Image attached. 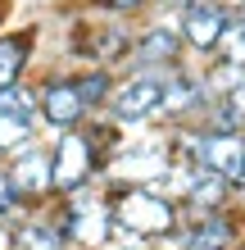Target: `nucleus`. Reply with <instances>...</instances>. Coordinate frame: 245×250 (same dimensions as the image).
<instances>
[{
	"instance_id": "f257e3e1",
	"label": "nucleus",
	"mask_w": 245,
	"mask_h": 250,
	"mask_svg": "<svg viewBox=\"0 0 245 250\" xmlns=\"http://www.w3.org/2000/svg\"><path fill=\"white\" fill-rule=\"evenodd\" d=\"M105 205L113 218V237H123V241L146 246V241L177 237V228H182V205L154 187H141V182H109Z\"/></svg>"
},
{
	"instance_id": "f03ea898",
	"label": "nucleus",
	"mask_w": 245,
	"mask_h": 250,
	"mask_svg": "<svg viewBox=\"0 0 245 250\" xmlns=\"http://www.w3.org/2000/svg\"><path fill=\"white\" fill-rule=\"evenodd\" d=\"M109 155H113V123L86 119L73 132H55V141H50V187H55V196H73L82 187H95L105 178Z\"/></svg>"
},
{
	"instance_id": "7ed1b4c3",
	"label": "nucleus",
	"mask_w": 245,
	"mask_h": 250,
	"mask_svg": "<svg viewBox=\"0 0 245 250\" xmlns=\"http://www.w3.org/2000/svg\"><path fill=\"white\" fill-rule=\"evenodd\" d=\"M159 105H164V73H127L113 82L105 114L113 127H136V123L159 119Z\"/></svg>"
},
{
	"instance_id": "20e7f679",
	"label": "nucleus",
	"mask_w": 245,
	"mask_h": 250,
	"mask_svg": "<svg viewBox=\"0 0 245 250\" xmlns=\"http://www.w3.org/2000/svg\"><path fill=\"white\" fill-rule=\"evenodd\" d=\"M91 119V109L82 105L77 86H73V73H46L37 82V123L50 127V132H73Z\"/></svg>"
},
{
	"instance_id": "39448f33",
	"label": "nucleus",
	"mask_w": 245,
	"mask_h": 250,
	"mask_svg": "<svg viewBox=\"0 0 245 250\" xmlns=\"http://www.w3.org/2000/svg\"><path fill=\"white\" fill-rule=\"evenodd\" d=\"M182 37H177V19H159V23H141L136 41L127 50V73H168L172 64H182Z\"/></svg>"
},
{
	"instance_id": "423d86ee",
	"label": "nucleus",
	"mask_w": 245,
	"mask_h": 250,
	"mask_svg": "<svg viewBox=\"0 0 245 250\" xmlns=\"http://www.w3.org/2000/svg\"><path fill=\"white\" fill-rule=\"evenodd\" d=\"M172 19H177L182 46L209 60L213 46H218L223 32H227V23H232V5H227V0H191V5H182Z\"/></svg>"
},
{
	"instance_id": "0eeeda50",
	"label": "nucleus",
	"mask_w": 245,
	"mask_h": 250,
	"mask_svg": "<svg viewBox=\"0 0 245 250\" xmlns=\"http://www.w3.org/2000/svg\"><path fill=\"white\" fill-rule=\"evenodd\" d=\"M195 164L218 173L232 191H245V132L195 127Z\"/></svg>"
},
{
	"instance_id": "6e6552de",
	"label": "nucleus",
	"mask_w": 245,
	"mask_h": 250,
	"mask_svg": "<svg viewBox=\"0 0 245 250\" xmlns=\"http://www.w3.org/2000/svg\"><path fill=\"white\" fill-rule=\"evenodd\" d=\"M213 100L205 73L186 68V64H172L164 73V105H159V119L168 114L172 123H195L200 114H205V105Z\"/></svg>"
},
{
	"instance_id": "1a4fd4ad",
	"label": "nucleus",
	"mask_w": 245,
	"mask_h": 250,
	"mask_svg": "<svg viewBox=\"0 0 245 250\" xmlns=\"http://www.w3.org/2000/svg\"><path fill=\"white\" fill-rule=\"evenodd\" d=\"M0 164L9 168V178H14V187H19V196L32 205H46V200H55V187H50V146L46 141H32V146H23V150H14L9 159H0Z\"/></svg>"
},
{
	"instance_id": "9d476101",
	"label": "nucleus",
	"mask_w": 245,
	"mask_h": 250,
	"mask_svg": "<svg viewBox=\"0 0 245 250\" xmlns=\"http://www.w3.org/2000/svg\"><path fill=\"white\" fill-rule=\"evenodd\" d=\"M136 41L132 23H82L77 27V55L95 68H118L127 64V50Z\"/></svg>"
},
{
	"instance_id": "9b49d317",
	"label": "nucleus",
	"mask_w": 245,
	"mask_h": 250,
	"mask_svg": "<svg viewBox=\"0 0 245 250\" xmlns=\"http://www.w3.org/2000/svg\"><path fill=\"white\" fill-rule=\"evenodd\" d=\"M0 246L5 250H73L68 237L59 232V223H55V214H50V200L27 209L23 218H14L9 228H0Z\"/></svg>"
},
{
	"instance_id": "f8f14e48",
	"label": "nucleus",
	"mask_w": 245,
	"mask_h": 250,
	"mask_svg": "<svg viewBox=\"0 0 245 250\" xmlns=\"http://www.w3.org/2000/svg\"><path fill=\"white\" fill-rule=\"evenodd\" d=\"M172 241H182V250H236L241 228H236V218L227 209H218V214H205V218L182 223Z\"/></svg>"
},
{
	"instance_id": "ddd939ff",
	"label": "nucleus",
	"mask_w": 245,
	"mask_h": 250,
	"mask_svg": "<svg viewBox=\"0 0 245 250\" xmlns=\"http://www.w3.org/2000/svg\"><path fill=\"white\" fill-rule=\"evenodd\" d=\"M37 60V27H0V86L23 82Z\"/></svg>"
},
{
	"instance_id": "4468645a",
	"label": "nucleus",
	"mask_w": 245,
	"mask_h": 250,
	"mask_svg": "<svg viewBox=\"0 0 245 250\" xmlns=\"http://www.w3.org/2000/svg\"><path fill=\"white\" fill-rule=\"evenodd\" d=\"M113 68H95V64H86V68H77L73 73V86H77V96H82V105L86 109H105V100H109V91H113Z\"/></svg>"
},
{
	"instance_id": "2eb2a0df",
	"label": "nucleus",
	"mask_w": 245,
	"mask_h": 250,
	"mask_svg": "<svg viewBox=\"0 0 245 250\" xmlns=\"http://www.w3.org/2000/svg\"><path fill=\"white\" fill-rule=\"evenodd\" d=\"M37 137H41V123H37V119H23V114L0 109V159H9L14 150L32 146Z\"/></svg>"
},
{
	"instance_id": "dca6fc26",
	"label": "nucleus",
	"mask_w": 245,
	"mask_h": 250,
	"mask_svg": "<svg viewBox=\"0 0 245 250\" xmlns=\"http://www.w3.org/2000/svg\"><path fill=\"white\" fill-rule=\"evenodd\" d=\"M209 60L213 64H227V68H245V14L232 9V23H227V32H223L218 46H213Z\"/></svg>"
},
{
	"instance_id": "f3484780",
	"label": "nucleus",
	"mask_w": 245,
	"mask_h": 250,
	"mask_svg": "<svg viewBox=\"0 0 245 250\" xmlns=\"http://www.w3.org/2000/svg\"><path fill=\"white\" fill-rule=\"evenodd\" d=\"M27 209H32V205H27L23 196H19V187H14V178H9V168L0 164V223H14V218H23Z\"/></svg>"
},
{
	"instance_id": "a211bd4d",
	"label": "nucleus",
	"mask_w": 245,
	"mask_h": 250,
	"mask_svg": "<svg viewBox=\"0 0 245 250\" xmlns=\"http://www.w3.org/2000/svg\"><path fill=\"white\" fill-rule=\"evenodd\" d=\"M154 0H91V9L109 14V19H141Z\"/></svg>"
},
{
	"instance_id": "6ab92c4d",
	"label": "nucleus",
	"mask_w": 245,
	"mask_h": 250,
	"mask_svg": "<svg viewBox=\"0 0 245 250\" xmlns=\"http://www.w3.org/2000/svg\"><path fill=\"white\" fill-rule=\"evenodd\" d=\"M223 100H227V105H232L236 123L245 127V68H241V78H236V82H232V86H227V91H223Z\"/></svg>"
},
{
	"instance_id": "aec40b11",
	"label": "nucleus",
	"mask_w": 245,
	"mask_h": 250,
	"mask_svg": "<svg viewBox=\"0 0 245 250\" xmlns=\"http://www.w3.org/2000/svg\"><path fill=\"white\" fill-rule=\"evenodd\" d=\"M105 250H150V246H141V241H123V246H105Z\"/></svg>"
},
{
	"instance_id": "412c9836",
	"label": "nucleus",
	"mask_w": 245,
	"mask_h": 250,
	"mask_svg": "<svg viewBox=\"0 0 245 250\" xmlns=\"http://www.w3.org/2000/svg\"><path fill=\"white\" fill-rule=\"evenodd\" d=\"M5 9H9V0H0V23H5Z\"/></svg>"
},
{
	"instance_id": "4be33fe9",
	"label": "nucleus",
	"mask_w": 245,
	"mask_h": 250,
	"mask_svg": "<svg viewBox=\"0 0 245 250\" xmlns=\"http://www.w3.org/2000/svg\"><path fill=\"white\" fill-rule=\"evenodd\" d=\"M232 9H236V14H245V0H236V5H232Z\"/></svg>"
},
{
	"instance_id": "5701e85b",
	"label": "nucleus",
	"mask_w": 245,
	"mask_h": 250,
	"mask_svg": "<svg viewBox=\"0 0 245 250\" xmlns=\"http://www.w3.org/2000/svg\"><path fill=\"white\" fill-rule=\"evenodd\" d=\"M0 250H5V246H0Z\"/></svg>"
},
{
	"instance_id": "b1692460",
	"label": "nucleus",
	"mask_w": 245,
	"mask_h": 250,
	"mask_svg": "<svg viewBox=\"0 0 245 250\" xmlns=\"http://www.w3.org/2000/svg\"><path fill=\"white\" fill-rule=\"evenodd\" d=\"M0 228H5V223H0Z\"/></svg>"
}]
</instances>
